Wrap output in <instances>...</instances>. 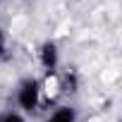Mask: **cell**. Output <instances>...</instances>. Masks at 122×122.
Instances as JSON below:
<instances>
[{
  "mask_svg": "<svg viewBox=\"0 0 122 122\" xmlns=\"http://www.w3.org/2000/svg\"><path fill=\"white\" fill-rule=\"evenodd\" d=\"M41 60H43V65H46L48 70L55 67V62H57V50H55L53 43H46V46H43V50H41Z\"/></svg>",
  "mask_w": 122,
  "mask_h": 122,
  "instance_id": "obj_2",
  "label": "cell"
},
{
  "mask_svg": "<svg viewBox=\"0 0 122 122\" xmlns=\"http://www.w3.org/2000/svg\"><path fill=\"white\" fill-rule=\"evenodd\" d=\"M50 122H74V110H70V108L57 110V112L53 115V120H50Z\"/></svg>",
  "mask_w": 122,
  "mask_h": 122,
  "instance_id": "obj_3",
  "label": "cell"
},
{
  "mask_svg": "<svg viewBox=\"0 0 122 122\" xmlns=\"http://www.w3.org/2000/svg\"><path fill=\"white\" fill-rule=\"evenodd\" d=\"M19 103H22L24 110H34V108L38 105V86H36V81H26V84L22 86V91H19Z\"/></svg>",
  "mask_w": 122,
  "mask_h": 122,
  "instance_id": "obj_1",
  "label": "cell"
},
{
  "mask_svg": "<svg viewBox=\"0 0 122 122\" xmlns=\"http://www.w3.org/2000/svg\"><path fill=\"white\" fill-rule=\"evenodd\" d=\"M0 50H3V31H0Z\"/></svg>",
  "mask_w": 122,
  "mask_h": 122,
  "instance_id": "obj_5",
  "label": "cell"
},
{
  "mask_svg": "<svg viewBox=\"0 0 122 122\" xmlns=\"http://www.w3.org/2000/svg\"><path fill=\"white\" fill-rule=\"evenodd\" d=\"M0 122H22V117H19V115H5Z\"/></svg>",
  "mask_w": 122,
  "mask_h": 122,
  "instance_id": "obj_4",
  "label": "cell"
}]
</instances>
